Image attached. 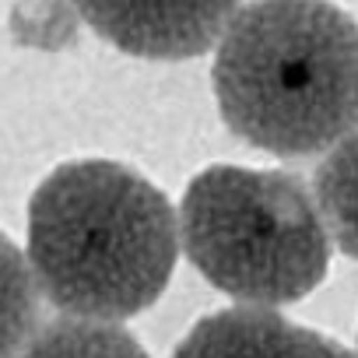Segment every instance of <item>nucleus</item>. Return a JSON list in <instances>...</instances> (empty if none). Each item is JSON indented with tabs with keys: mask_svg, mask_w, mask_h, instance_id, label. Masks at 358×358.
Segmentation results:
<instances>
[{
	"mask_svg": "<svg viewBox=\"0 0 358 358\" xmlns=\"http://www.w3.org/2000/svg\"><path fill=\"white\" fill-rule=\"evenodd\" d=\"M176 225L165 194L130 165L64 162L29 201L36 285L64 316L130 320L169 288L179 257Z\"/></svg>",
	"mask_w": 358,
	"mask_h": 358,
	"instance_id": "1",
	"label": "nucleus"
},
{
	"mask_svg": "<svg viewBox=\"0 0 358 358\" xmlns=\"http://www.w3.org/2000/svg\"><path fill=\"white\" fill-rule=\"evenodd\" d=\"M313 201L337 250L358 260V127L337 141L313 172Z\"/></svg>",
	"mask_w": 358,
	"mask_h": 358,
	"instance_id": "6",
	"label": "nucleus"
},
{
	"mask_svg": "<svg viewBox=\"0 0 358 358\" xmlns=\"http://www.w3.org/2000/svg\"><path fill=\"white\" fill-rule=\"evenodd\" d=\"M39 327V285L29 257L0 232V358H18Z\"/></svg>",
	"mask_w": 358,
	"mask_h": 358,
	"instance_id": "8",
	"label": "nucleus"
},
{
	"mask_svg": "<svg viewBox=\"0 0 358 358\" xmlns=\"http://www.w3.org/2000/svg\"><path fill=\"white\" fill-rule=\"evenodd\" d=\"M190 264L250 309L306 299L330 267V236L295 172L211 165L179 204Z\"/></svg>",
	"mask_w": 358,
	"mask_h": 358,
	"instance_id": "3",
	"label": "nucleus"
},
{
	"mask_svg": "<svg viewBox=\"0 0 358 358\" xmlns=\"http://www.w3.org/2000/svg\"><path fill=\"white\" fill-rule=\"evenodd\" d=\"M18 358H151L144 344L120 323L60 316L36 330Z\"/></svg>",
	"mask_w": 358,
	"mask_h": 358,
	"instance_id": "7",
	"label": "nucleus"
},
{
	"mask_svg": "<svg viewBox=\"0 0 358 358\" xmlns=\"http://www.w3.org/2000/svg\"><path fill=\"white\" fill-rule=\"evenodd\" d=\"M172 358H358L341 341L274 309H222L194 323Z\"/></svg>",
	"mask_w": 358,
	"mask_h": 358,
	"instance_id": "5",
	"label": "nucleus"
},
{
	"mask_svg": "<svg viewBox=\"0 0 358 358\" xmlns=\"http://www.w3.org/2000/svg\"><path fill=\"white\" fill-rule=\"evenodd\" d=\"M85 25L141 60L204 57L239 11V0H71Z\"/></svg>",
	"mask_w": 358,
	"mask_h": 358,
	"instance_id": "4",
	"label": "nucleus"
},
{
	"mask_svg": "<svg viewBox=\"0 0 358 358\" xmlns=\"http://www.w3.org/2000/svg\"><path fill=\"white\" fill-rule=\"evenodd\" d=\"M225 127L278 158L330 151L358 127V22L330 0H250L211 67Z\"/></svg>",
	"mask_w": 358,
	"mask_h": 358,
	"instance_id": "2",
	"label": "nucleus"
}]
</instances>
